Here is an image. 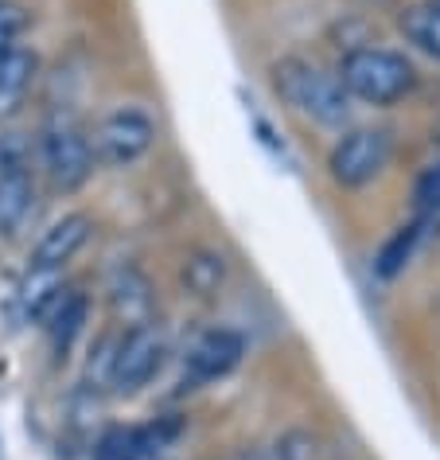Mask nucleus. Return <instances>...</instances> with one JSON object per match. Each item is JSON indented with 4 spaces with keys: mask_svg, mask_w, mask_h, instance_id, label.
Listing matches in <instances>:
<instances>
[{
    "mask_svg": "<svg viewBox=\"0 0 440 460\" xmlns=\"http://www.w3.org/2000/svg\"><path fill=\"white\" fill-rule=\"evenodd\" d=\"M335 78H339V86L347 90L351 102H363V106L374 110L398 106L421 83L409 55L393 48H374V43H358V48L343 51Z\"/></svg>",
    "mask_w": 440,
    "mask_h": 460,
    "instance_id": "1",
    "label": "nucleus"
},
{
    "mask_svg": "<svg viewBox=\"0 0 440 460\" xmlns=\"http://www.w3.org/2000/svg\"><path fill=\"white\" fill-rule=\"evenodd\" d=\"M269 86L304 121H316L323 129H343L351 121V98L339 86V78L328 75L320 63L304 59V55L277 59L269 66Z\"/></svg>",
    "mask_w": 440,
    "mask_h": 460,
    "instance_id": "2",
    "label": "nucleus"
},
{
    "mask_svg": "<svg viewBox=\"0 0 440 460\" xmlns=\"http://www.w3.org/2000/svg\"><path fill=\"white\" fill-rule=\"evenodd\" d=\"M36 153H40V164H43V176H48L51 191H59V195H78L98 168L90 133L63 110L43 121V129L36 137Z\"/></svg>",
    "mask_w": 440,
    "mask_h": 460,
    "instance_id": "3",
    "label": "nucleus"
},
{
    "mask_svg": "<svg viewBox=\"0 0 440 460\" xmlns=\"http://www.w3.org/2000/svg\"><path fill=\"white\" fill-rule=\"evenodd\" d=\"M393 137L390 129H374V125H355L347 129L328 153V176L335 188L358 191L366 183H374L390 164Z\"/></svg>",
    "mask_w": 440,
    "mask_h": 460,
    "instance_id": "4",
    "label": "nucleus"
},
{
    "mask_svg": "<svg viewBox=\"0 0 440 460\" xmlns=\"http://www.w3.org/2000/svg\"><path fill=\"white\" fill-rule=\"evenodd\" d=\"M90 145H94V160L101 168H129L156 145V118L133 102L113 106L90 133Z\"/></svg>",
    "mask_w": 440,
    "mask_h": 460,
    "instance_id": "5",
    "label": "nucleus"
},
{
    "mask_svg": "<svg viewBox=\"0 0 440 460\" xmlns=\"http://www.w3.org/2000/svg\"><path fill=\"white\" fill-rule=\"evenodd\" d=\"M168 355V340L153 320L148 324H133L118 336L113 348V367H110V390L113 394H136L160 375Z\"/></svg>",
    "mask_w": 440,
    "mask_h": 460,
    "instance_id": "6",
    "label": "nucleus"
},
{
    "mask_svg": "<svg viewBox=\"0 0 440 460\" xmlns=\"http://www.w3.org/2000/svg\"><path fill=\"white\" fill-rule=\"evenodd\" d=\"M183 421L176 413H164L145 425H113L98 437L94 460H164V453L180 441Z\"/></svg>",
    "mask_w": 440,
    "mask_h": 460,
    "instance_id": "7",
    "label": "nucleus"
},
{
    "mask_svg": "<svg viewBox=\"0 0 440 460\" xmlns=\"http://www.w3.org/2000/svg\"><path fill=\"white\" fill-rule=\"evenodd\" d=\"M242 355H246V340H242V332H234V328H211V332H203V336L188 348V359H183V378H188L191 386L218 383V378H226L242 363Z\"/></svg>",
    "mask_w": 440,
    "mask_h": 460,
    "instance_id": "8",
    "label": "nucleus"
},
{
    "mask_svg": "<svg viewBox=\"0 0 440 460\" xmlns=\"http://www.w3.org/2000/svg\"><path fill=\"white\" fill-rule=\"evenodd\" d=\"M90 238H94V218L86 211H66L63 218H55V223L43 230V238L36 243V250H31L28 266L31 270H66L86 250Z\"/></svg>",
    "mask_w": 440,
    "mask_h": 460,
    "instance_id": "9",
    "label": "nucleus"
},
{
    "mask_svg": "<svg viewBox=\"0 0 440 460\" xmlns=\"http://www.w3.org/2000/svg\"><path fill=\"white\" fill-rule=\"evenodd\" d=\"M36 78H40V55L31 48L20 43V48L0 55V129L24 110Z\"/></svg>",
    "mask_w": 440,
    "mask_h": 460,
    "instance_id": "10",
    "label": "nucleus"
},
{
    "mask_svg": "<svg viewBox=\"0 0 440 460\" xmlns=\"http://www.w3.org/2000/svg\"><path fill=\"white\" fill-rule=\"evenodd\" d=\"M106 296H110V308L113 316L121 320V328H133V324H148L153 320V285L136 266H118L110 273V285H106Z\"/></svg>",
    "mask_w": 440,
    "mask_h": 460,
    "instance_id": "11",
    "label": "nucleus"
},
{
    "mask_svg": "<svg viewBox=\"0 0 440 460\" xmlns=\"http://www.w3.org/2000/svg\"><path fill=\"white\" fill-rule=\"evenodd\" d=\"M36 211V176L31 168L0 176V238H16Z\"/></svg>",
    "mask_w": 440,
    "mask_h": 460,
    "instance_id": "12",
    "label": "nucleus"
},
{
    "mask_svg": "<svg viewBox=\"0 0 440 460\" xmlns=\"http://www.w3.org/2000/svg\"><path fill=\"white\" fill-rule=\"evenodd\" d=\"M226 278H230V266L218 250L199 246V250H191V254H183V261H180V285L191 296H199V301H211V296L223 293Z\"/></svg>",
    "mask_w": 440,
    "mask_h": 460,
    "instance_id": "13",
    "label": "nucleus"
},
{
    "mask_svg": "<svg viewBox=\"0 0 440 460\" xmlns=\"http://www.w3.org/2000/svg\"><path fill=\"white\" fill-rule=\"evenodd\" d=\"M398 31L421 55L440 63V0H417L398 13Z\"/></svg>",
    "mask_w": 440,
    "mask_h": 460,
    "instance_id": "14",
    "label": "nucleus"
},
{
    "mask_svg": "<svg viewBox=\"0 0 440 460\" xmlns=\"http://www.w3.org/2000/svg\"><path fill=\"white\" fill-rule=\"evenodd\" d=\"M425 223H428V215L413 218V223L398 226V230H393V234L386 238V243L378 246V254H374V273H378L382 281H393L398 273H405V266H409L413 254H417V246H421Z\"/></svg>",
    "mask_w": 440,
    "mask_h": 460,
    "instance_id": "15",
    "label": "nucleus"
},
{
    "mask_svg": "<svg viewBox=\"0 0 440 460\" xmlns=\"http://www.w3.org/2000/svg\"><path fill=\"white\" fill-rule=\"evenodd\" d=\"M63 301V270H31L20 281V308L31 320H48Z\"/></svg>",
    "mask_w": 440,
    "mask_h": 460,
    "instance_id": "16",
    "label": "nucleus"
},
{
    "mask_svg": "<svg viewBox=\"0 0 440 460\" xmlns=\"http://www.w3.org/2000/svg\"><path fill=\"white\" fill-rule=\"evenodd\" d=\"M86 313H90L86 293H63V301L55 305V313L48 316V336H51V351H55V355H66V351H71L75 336H78V332H83V324H86Z\"/></svg>",
    "mask_w": 440,
    "mask_h": 460,
    "instance_id": "17",
    "label": "nucleus"
},
{
    "mask_svg": "<svg viewBox=\"0 0 440 460\" xmlns=\"http://www.w3.org/2000/svg\"><path fill=\"white\" fill-rule=\"evenodd\" d=\"M24 168H31V141L24 133L0 129V176L4 172H24Z\"/></svg>",
    "mask_w": 440,
    "mask_h": 460,
    "instance_id": "18",
    "label": "nucleus"
},
{
    "mask_svg": "<svg viewBox=\"0 0 440 460\" xmlns=\"http://www.w3.org/2000/svg\"><path fill=\"white\" fill-rule=\"evenodd\" d=\"M28 28V13L13 0H0V55L20 48V36Z\"/></svg>",
    "mask_w": 440,
    "mask_h": 460,
    "instance_id": "19",
    "label": "nucleus"
},
{
    "mask_svg": "<svg viewBox=\"0 0 440 460\" xmlns=\"http://www.w3.org/2000/svg\"><path fill=\"white\" fill-rule=\"evenodd\" d=\"M413 203L421 215H436L440 211V160L433 168H425L413 183Z\"/></svg>",
    "mask_w": 440,
    "mask_h": 460,
    "instance_id": "20",
    "label": "nucleus"
},
{
    "mask_svg": "<svg viewBox=\"0 0 440 460\" xmlns=\"http://www.w3.org/2000/svg\"><path fill=\"white\" fill-rule=\"evenodd\" d=\"M234 460H296V448L288 441H277V445H265V448H242Z\"/></svg>",
    "mask_w": 440,
    "mask_h": 460,
    "instance_id": "21",
    "label": "nucleus"
}]
</instances>
